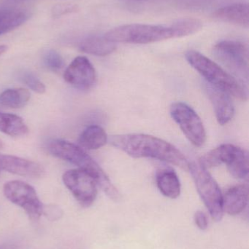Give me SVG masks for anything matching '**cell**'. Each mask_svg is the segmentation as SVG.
Here are the masks:
<instances>
[{
	"mask_svg": "<svg viewBox=\"0 0 249 249\" xmlns=\"http://www.w3.org/2000/svg\"><path fill=\"white\" fill-rule=\"evenodd\" d=\"M0 170L31 178H41L45 174L40 164L19 157L0 154Z\"/></svg>",
	"mask_w": 249,
	"mask_h": 249,
	"instance_id": "12",
	"label": "cell"
},
{
	"mask_svg": "<svg viewBox=\"0 0 249 249\" xmlns=\"http://www.w3.org/2000/svg\"><path fill=\"white\" fill-rule=\"evenodd\" d=\"M44 65L53 71H57L64 67V62L61 55L54 50L47 51L42 56Z\"/></svg>",
	"mask_w": 249,
	"mask_h": 249,
	"instance_id": "23",
	"label": "cell"
},
{
	"mask_svg": "<svg viewBox=\"0 0 249 249\" xmlns=\"http://www.w3.org/2000/svg\"><path fill=\"white\" fill-rule=\"evenodd\" d=\"M186 59L209 84L241 101H247L248 93L244 84L219 64L195 51H187Z\"/></svg>",
	"mask_w": 249,
	"mask_h": 249,
	"instance_id": "3",
	"label": "cell"
},
{
	"mask_svg": "<svg viewBox=\"0 0 249 249\" xmlns=\"http://www.w3.org/2000/svg\"><path fill=\"white\" fill-rule=\"evenodd\" d=\"M4 147V144H3L2 141L0 139V149H2Z\"/></svg>",
	"mask_w": 249,
	"mask_h": 249,
	"instance_id": "28",
	"label": "cell"
},
{
	"mask_svg": "<svg viewBox=\"0 0 249 249\" xmlns=\"http://www.w3.org/2000/svg\"><path fill=\"white\" fill-rule=\"evenodd\" d=\"M215 58L244 84L249 78V50L243 42L224 40L213 49Z\"/></svg>",
	"mask_w": 249,
	"mask_h": 249,
	"instance_id": "6",
	"label": "cell"
},
{
	"mask_svg": "<svg viewBox=\"0 0 249 249\" xmlns=\"http://www.w3.org/2000/svg\"><path fill=\"white\" fill-rule=\"evenodd\" d=\"M13 1H16V2H18V1H25V0H11Z\"/></svg>",
	"mask_w": 249,
	"mask_h": 249,
	"instance_id": "29",
	"label": "cell"
},
{
	"mask_svg": "<svg viewBox=\"0 0 249 249\" xmlns=\"http://www.w3.org/2000/svg\"><path fill=\"white\" fill-rule=\"evenodd\" d=\"M194 222H195L197 228H200L202 231L207 229L209 222H208L207 216L204 212H201V211L196 212L194 214Z\"/></svg>",
	"mask_w": 249,
	"mask_h": 249,
	"instance_id": "25",
	"label": "cell"
},
{
	"mask_svg": "<svg viewBox=\"0 0 249 249\" xmlns=\"http://www.w3.org/2000/svg\"><path fill=\"white\" fill-rule=\"evenodd\" d=\"M0 249H16L13 245H3L0 247Z\"/></svg>",
	"mask_w": 249,
	"mask_h": 249,
	"instance_id": "27",
	"label": "cell"
},
{
	"mask_svg": "<svg viewBox=\"0 0 249 249\" xmlns=\"http://www.w3.org/2000/svg\"><path fill=\"white\" fill-rule=\"evenodd\" d=\"M189 171L211 216L216 222L222 220L224 214L223 196L216 180L199 162L190 163Z\"/></svg>",
	"mask_w": 249,
	"mask_h": 249,
	"instance_id": "5",
	"label": "cell"
},
{
	"mask_svg": "<svg viewBox=\"0 0 249 249\" xmlns=\"http://www.w3.org/2000/svg\"><path fill=\"white\" fill-rule=\"evenodd\" d=\"M7 45H0V56H1L2 54H4V53L7 51Z\"/></svg>",
	"mask_w": 249,
	"mask_h": 249,
	"instance_id": "26",
	"label": "cell"
},
{
	"mask_svg": "<svg viewBox=\"0 0 249 249\" xmlns=\"http://www.w3.org/2000/svg\"><path fill=\"white\" fill-rule=\"evenodd\" d=\"M4 196L25 211L29 219L36 221L43 214L44 208L34 187L22 181H10L3 187Z\"/></svg>",
	"mask_w": 249,
	"mask_h": 249,
	"instance_id": "7",
	"label": "cell"
},
{
	"mask_svg": "<svg viewBox=\"0 0 249 249\" xmlns=\"http://www.w3.org/2000/svg\"><path fill=\"white\" fill-rule=\"evenodd\" d=\"M27 18V14L22 10H0V35L21 26Z\"/></svg>",
	"mask_w": 249,
	"mask_h": 249,
	"instance_id": "20",
	"label": "cell"
},
{
	"mask_svg": "<svg viewBox=\"0 0 249 249\" xmlns=\"http://www.w3.org/2000/svg\"><path fill=\"white\" fill-rule=\"evenodd\" d=\"M156 185L163 196L175 199L181 194V183L175 171L169 168L158 171L156 176Z\"/></svg>",
	"mask_w": 249,
	"mask_h": 249,
	"instance_id": "16",
	"label": "cell"
},
{
	"mask_svg": "<svg viewBox=\"0 0 249 249\" xmlns=\"http://www.w3.org/2000/svg\"><path fill=\"white\" fill-rule=\"evenodd\" d=\"M227 166L231 175L235 178L244 179L247 178L249 171L248 152L238 146Z\"/></svg>",
	"mask_w": 249,
	"mask_h": 249,
	"instance_id": "21",
	"label": "cell"
},
{
	"mask_svg": "<svg viewBox=\"0 0 249 249\" xmlns=\"http://www.w3.org/2000/svg\"><path fill=\"white\" fill-rule=\"evenodd\" d=\"M248 201V187L245 184L233 186L223 196V211L231 216H235L244 212Z\"/></svg>",
	"mask_w": 249,
	"mask_h": 249,
	"instance_id": "13",
	"label": "cell"
},
{
	"mask_svg": "<svg viewBox=\"0 0 249 249\" xmlns=\"http://www.w3.org/2000/svg\"><path fill=\"white\" fill-rule=\"evenodd\" d=\"M49 151L53 155L77 165L79 169L90 174L105 194L114 201H118L121 196L96 161L81 147L64 140H54L50 143Z\"/></svg>",
	"mask_w": 249,
	"mask_h": 249,
	"instance_id": "2",
	"label": "cell"
},
{
	"mask_svg": "<svg viewBox=\"0 0 249 249\" xmlns=\"http://www.w3.org/2000/svg\"><path fill=\"white\" fill-rule=\"evenodd\" d=\"M172 26L175 29L178 38L194 35L200 32L203 28V24L200 20L191 18L177 20L172 23Z\"/></svg>",
	"mask_w": 249,
	"mask_h": 249,
	"instance_id": "22",
	"label": "cell"
},
{
	"mask_svg": "<svg viewBox=\"0 0 249 249\" xmlns=\"http://www.w3.org/2000/svg\"><path fill=\"white\" fill-rule=\"evenodd\" d=\"M82 52L96 56H106L116 49V45L101 35H92L83 39L79 44Z\"/></svg>",
	"mask_w": 249,
	"mask_h": 249,
	"instance_id": "15",
	"label": "cell"
},
{
	"mask_svg": "<svg viewBox=\"0 0 249 249\" xmlns=\"http://www.w3.org/2000/svg\"><path fill=\"white\" fill-rule=\"evenodd\" d=\"M19 79L33 91L39 94L45 93V87L43 83L32 72L23 71L20 73Z\"/></svg>",
	"mask_w": 249,
	"mask_h": 249,
	"instance_id": "24",
	"label": "cell"
},
{
	"mask_svg": "<svg viewBox=\"0 0 249 249\" xmlns=\"http://www.w3.org/2000/svg\"><path fill=\"white\" fill-rule=\"evenodd\" d=\"M30 99V93L24 89H12L0 94V108L17 109L26 106Z\"/></svg>",
	"mask_w": 249,
	"mask_h": 249,
	"instance_id": "18",
	"label": "cell"
},
{
	"mask_svg": "<svg viewBox=\"0 0 249 249\" xmlns=\"http://www.w3.org/2000/svg\"><path fill=\"white\" fill-rule=\"evenodd\" d=\"M204 89L213 105L218 123L222 125L228 124L235 114V107L230 95L207 82L205 83Z\"/></svg>",
	"mask_w": 249,
	"mask_h": 249,
	"instance_id": "11",
	"label": "cell"
},
{
	"mask_svg": "<svg viewBox=\"0 0 249 249\" xmlns=\"http://www.w3.org/2000/svg\"><path fill=\"white\" fill-rule=\"evenodd\" d=\"M107 39L114 43L149 44L166 39L178 38L172 24H143L132 23L117 26L105 35Z\"/></svg>",
	"mask_w": 249,
	"mask_h": 249,
	"instance_id": "4",
	"label": "cell"
},
{
	"mask_svg": "<svg viewBox=\"0 0 249 249\" xmlns=\"http://www.w3.org/2000/svg\"><path fill=\"white\" fill-rule=\"evenodd\" d=\"M213 18L226 22L232 23L236 26L244 28H249V5L247 3H236L221 7L214 11Z\"/></svg>",
	"mask_w": 249,
	"mask_h": 249,
	"instance_id": "14",
	"label": "cell"
},
{
	"mask_svg": "<svg viewBox=\"0 0 249 249\" xmlns=\"http://www.w3.org/2000/svg\"><path fill=\"white\" fill-rule=\"evenodd\" d=\"M108 141V136L102 127L99 125H90L80 134L78 143L84 149L94 150L105 146Z\"/></svg>",
	"mask_w": 249,
	"mask_h": 249,
	"instance_id": "17",
	"label": "cell"
},
{
	"mask_svg": "<svg viewBox=\"0 0 249 249\" xmlns=\"http://www.w3.org/2000/svg\"><path fill=\"white\" fill-rule=\"evenodd\" d=\"M171 115L193 145L200 147L206 143V129L200 117L190 107L175 102L171 105Z\"/></svg>",
	"mask_w": 249,
	"mask_h": 249,
	"instance_id": "8",
	"label": "cell"
},
{
	"mask_svg": "<svg viewBox=\"0 0 249 249\" xmlns=\"http://www.w3.org/2000/svg\"><path fill=\"white\" fill-rule=\"evenodd\" d=\"M64 79L76 89L88 90L96 81V71L86 57L77 56L67 67Z\"/></svg>",
	"mask_w": 249,
	"mask_h": 249,
	"instance_id": "10",
	"label": "cell"
},
{
	"mask_svg": "<svg viewBox=\"0 0 249 249\" xmlns=\"http://www.w3.org/2000/svg\"><path fill=\"white\" fill-rule=\"evenodd\" d=\"M0 131L10 136H23L29 128L21 118L13 114L0 112Z\"/></svg>",
	"mask_w": 249,
	"mask_h": 249,
	"instance_id": "19",
	"label": "cell"
},
{
	"mask_svg": "<svg viewBox=\"0 0 249 249\" xmlns=\"http://www.w3.org/2000/svg\"><path fill=\"white\" fill-rule=\"evenodd\" d=\"M64 185L83 207L92 206L97 196V184L86 171L72 169L66 171L62 177Z\"/></svg>",
	"mask_w": 249,
	"mask_h": 249,
	"instance_id": "9",
	"label": "cell"
},
{
	"mask_svg": "<svg viewBox=\"0 0 249 249\" xmlns=\"http://www.w3.org/2000/svg\"><path fill=\"white\" fill-rule=\"evenodd\" d=\"M109 142L133 158H154L169 162L184 171L190 170V162L179 149L155 136L143 133L115 135L110 138Z\"/></svg>",
	"mask_w": 249,
	"mask_h": 249,
	"instance_id": "1",
	"label": "cell"
}]
</instances>
